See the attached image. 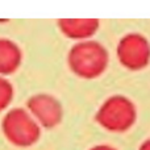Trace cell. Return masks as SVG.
I'll return each instance as SVG.
<instances>
[{"label":"cell","instance_id":"cell-1","mask_svg":"<svg viewBox=\"0 0 150 150\" xmlns=\"http://www.w3.org/2000/svg\"><path fill=\"white\" fill-rule=\"evenodd\" d=\"M105 59L107 55L104 49L93 42L76 45L70 55V62L74 70L86 76H92L103 70Z\"/></svg>","mask_w":150,"mask_h":150},{"label":"cell","instance_id":"cell-2","mask_svg":"<svg viewBox=\"0 0 150 150\" xmlns=\"http://www.w3.org/2000/svg\"><path fill=\"white\" fill-rule=\"evenodd\" d=\"M98 120L109 130H125L134 120V109L127 99L112 98L101 107Z\"/></svg>","mask_w":150,"mask_h":150},{"label":"cell","instance_id":"cell-3","mask_svg":"<svg viewBox=\"0 0 150 150\" xmlns=\"http://www.w3.org/2000/svg\"><path fill=\"white\" fill-rule=\"evenodd\" d=\"M4 132L11 142L18 146H29L36 142L40 130L36 122L23 111H13L4 121Z\"/></svg>","mask_w":150,"mask_h":150},{"label":"cell","instance_id":"cell-4","mask_svg":"<svg viewBox=\"0 0 150 150\" xmlns=\"http://www.w3.org/2000/svg\"><path fill=\"white\" fill-rule=\"evenodd\" d=\"M119 54L125 65L130 67H138V66H142L148 59L149 47L142 37L130 34L121 41Z\"/></svg>","mask_w":150,"mask_h":150},{"label":"cell","instance_id":"cell-5","mask_svg":"<svg viewBox=\"0 0 150 150\" xmlns=\"http://www.w3.org/2000/svg\"><path fill=\"white\" fill-rule=\"evenodd\" d=\"M30 108L37 119L45 127H54L61 117V109L58 103L47 96H38L30 101Z\"/></svg>","mask_w":150,"mask_h":150},{"label":"cell","instance_id":"cell-6","mask_svg":"<svg viewBox=\"0 0 150 150\" xmlns=\"http://www.w3.org/2000/svg\"><path fill=\"white\" fill-rule=\"evenodd\" d=\"M63 30L70 36L83 37L95 30L96 21L93 20H63L61 21Z\"/></svg>","mask_w":150,"mask_h":150},{"label":"cell","instance_id":"cell-7","mask_svg":"<svg viewBox=\"0 0 150 150\" xmlns=\"http://www.w3.org/2000/svg\"><path fill=\"white\" fill-rule=\"evenodd\" d=\"M91 150H116V149L111 148V146H107V145H99V146H95V148H92Z\"/></svg>","mask_w":150,"mask_h":150},{"label":"cell","instance_id":"cell-8","mask_svg":"<svg viewBox=\"0 0 150 150\" xmlns=\"http://www.w3.org/2000/svg\"><path fill=\"white\" fill-rule=\"evenodd\" d=\"M140 150H150V140H148V141H145V142L141 145V148H140Z\"/></svg>","mask_w":150,"mask_h":150}]
</instances>
